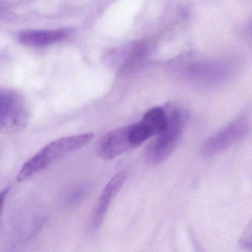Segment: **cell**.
Listing matches in <instances>:
<instances>
[{"instance_id":"cell-1","label":"cell","mask_w":252,"mask_h":252,"mask_svg":"<svg viewBox=\"0 0 252 252\" xmlns=\"http://www.w3.org/2000/svg\"><path fill=\"white\" fill-rule=\"evenodd\" d=\"M93 132L59 138L41 149L28 160L17 174V181L23 182L48 168L62 158L85 147L94 138Z\"/></svg>"},{"instance_id":"cell-2","label":"cell","mask_w":252,"mask_h":252,"mask_svg":"<svg viewBox=\"0 0 252 252\" xmlns=\"http://www.w3.org/2000/svg\"><path fill=\"white\" fill-rule=\"evenodd\" d=\"M166 110L167 126L147 149V160L153 164L161 163L175 151L187 122V115L182 110L173 107H167Z\"/></svg>"},{"instance_id":"cell-3","label":"cell","mask_w":252,"mask_h":252,"mask_svg":"<svg viewBox=\"0 0 252 252\" xmlns=\"http://www.w3.org/2000/svg\"><path fill=\"white\" fill-rule=\"evenodd\" d=\"M29 108L23 97L9 90L0 93V130L7 135L24 130L29 122Z\"/></svg>"},{"instance_id":"cell-4","label":"cell","mask_w":252,"mask_h":252,"mask_svg":"<svg viewBox=\"0 0 252 252\" xmlns=\"http://www.w3.org/2000/svg\"><path fill=\"white\" fill-rule=\"evenodd\" d=\"M249 131V125L245 119H238L208 138L202 146L203 156L211 157L229 148L243 139Z\"/></svg>"},{"instance_id":"cell-5","label":"cell","mask_w":252,"mask_h":252,"mask_svg":"<svg viewBox=\"0 0 252 252\" xmlns=\"http://www.w3.org/2000/svg\"><path fill=\"white\" fill-rule=\"evenodd\" d=\"M131 125L112 129L97 144V155L104 160H113L136 148L130 136Z\"/></svg>"},{"instance_id":"cell-6","label":"cell","mask_w":252,"mask_h":252,"mask_svg":"<svg viewBox=\"0 0 252 252\" xmlns=\"http://www.w3.org/2000/svg\"><path fill=\"white\" fill-rule=\"evenodd\" d=\"M126 178V172H118L107 183L97 202L95 209L93 211L87 228L88 234H95L99 230L112 201L122 189Z\"/></svg>"},{"instance_id":"cell-7","label":"cell","mask_w":252,"mask_h":252,"mask_svg":"<svg viewBox=\"0 0 252 252\" xmlns=\"http://www.w3.org/2000/svg\"><path fill=\"white\" fill-rule=\"evenodd\" d=\"M68 29L48 31H27L19 34V41L26 46L42 48L58 43L68 37Z\"/></svg>"},{"instance_id":"cell-8","label":"cell","mask_w":252,"mask_h":252,"mask_svg":"<svg viewBox=\"0 0 252 252\" xmlns=\"http://www.w3.org/2000/svg\"><path fill=\"white\" fill-rule=\"evenodd\" d=\"M151 132L153 137L160 134L167 126V110L156 107L146 112L141 121Z\"/></svg>"},{"instance_id":"cell-9","label":"cell","mask_w":252,"mask_h":252,"mask_svg":"<svg viewBox=\"0 0 252 252\" xmlns=\"http://www.w3.org/2000/svg\"><path fill=\"white\" fill-rule=\"evenodd\" d=\"M240 245L246 250L252 251V220L242 234L240 239Z\"/></svg>"},{"instance_id":"cell-10","label":"cell","mask_w":252,"mask_h":252,"mask_svg":"<svg viewBox=\"0 0 252 252\" xmlns=\"http://www.w3.org/2000/svg\"><path fill=\"white\" fill-rule=\"evenodd\" d=\"M87 192H88V187H85V186H82V187H79V188L76 189L73 191V193L70 194V197H69V203L70 204L78 203L79 200H82L85 197Z\"/></svg>"},{"instance_id":"cell-11","label":"cell","mask_w":252,"mask_h":252,"mask_svg":"<svg viewBox=\"0 0 252 252\" xmlns=\"http://www.w3.org/2000/svg\"><path fill=\"white\" fill-rule=\"evenodd\" d=\"M11 187H7L2 190L1 192V203H2V206L3 207L4 204H5V200H6L7 197L9 194L10 191H11Z\"/></svg>"}]
</instances>
